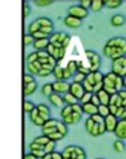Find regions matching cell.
<instances>
[{
	"label": "cell",
	"mask_w": 126,
	"mask_h": 159,
	"mask_svg": "<svg viewBox=\"0 0 126 159\" xmlns=\"http://www.w3.org/2000/svg\"><path fill=\"white\" fill-rule=\"evenodd\" d=\"M52 87H53V92L59 93V95H66L70 89V82L69 81H53L52 82Z\"/></svg>",
	"instance_id": "obj_20"
},
{
	"label": "cell",
	"mask_w": 126,
	"mask_h": 159,
	"mask_svg": "<svg viewBox=\"0 0 126 159\" xmlns=\"http://www.w3.org/2000/svg\"><path fill=\"white\" fill-rule=\"evenodd\" d=\"M84 78H85L84 74H81V73H77V74L74 75V78H73V82H79V84H83Z\"/></svg>",
	"instance_id": "obj_41"
},
{
	"label": "cell",
	"mask_w": 126,
	"mask_h": 159,
	"mask_svg": "<svg viewBox=\"0 0 126 159\" xmlns=\"http://www.w3.org/2000/svg\"><path fill=\"white\" fill-rule=\"evenodd\" d=\"M83 87H84L85 92L97 93L104 87V74H102L101 71H95V73L87 74L84 81H83Z\"/></svg>",
	"instance_id": "obj_13"
},
{
	"label": "cell",
	"mask_w": 126,
	"mask_h": 159,
	"mask_svg": "<svg viewBox=\"0 0 126 159\" xmlns=\"http://www.w3.org/2000/svg\"><path fill=\"white\" fill-rule=\"evenodd\" d=\"M102 64L101 56L94 50H85L84 52V61L83 60H77V73L87 75L90 73H95L99 71V67Z\"/></svg>",
	"instance_id": "obj_6"
},
{
	"label": "cell",
	"mask_w": 126,
	"mask_h": 159,
	"mask_svg": "<svg viewBox=\"0 0 126 159\" xmlns=\"http://www.w3.org/2000/svg\"><path fill=\"white\" fill-rule=\"evenodd\" d=\"M49 46V38L46 39H35V43H34V49L35 52H45Z\"/></svg>",
	"instance_id": "obj_27"
},
{
	"label": "cell",
	"mask_w": 126,
	"mask_h": 159,
	"mask_svg": "<svg viewBox=\"0 0 126 159\" xmlns=\"http://www.w3.org/2000/svg\"><path fill=\"white\" fill-rule=\"evenodd\" d=\"M109 110L119 120H126V89L111 96Z\"/></svg>",
	"instance_id": "obj_9"
},
{
	"label": "cell",
	"mask_w": 126,
	"mask_h": 159,
	"mask_svg": "<svg viewBox=\"0 0 126 159\" xmlns=\"http://www.w3.org/2000/svg\"><path fill=\"white\" fill-rule=\"evenodd\" d=\"M41 92L44 96H46V98H49L51 95L53 93V87H52V82H46V84H44L41 87Z\"/></svg>",
	"instance_id": "obj_30"
},
{
	"label": "cell",
	"mask_w": 126,
	"mask_h": 159,
	"mask_svg": "<svg viewBox=\"0 0 126 159\" xmlns=\"http://www.w3.org/2000/svg\"><path fill=\"white\" fill-rule=\"evenodd\" d=\"M36 89H38V82H36L35 77L30 73H25L22 75V93H24V96L25 98L31 96Z\"/></svg>",
	"instance_id": "obj_16"
},
{
	"label": "cell",
	"mask_w": 126,
	"mask_h": 159,
	"mask_svg": "<svg viewBox=\"0 0 126 159\" xmlns=\"http://www.w3.org/2000/svg\"><path fill=\"white\" fill-rule=\"evenodd\" d=\"M95 159H105V158H95Z\"/></svg>",
	"instance_id": "obj_45"
},
{
	"label": "cell",
	"mask_w": 126,
	"mask_h": 159,
	"mask_svg": "<svg viewBox=\"0 0 126 159\" xmlns=\"http://www.w3.org/2000/svg\"><path fill=\"white\" fill-rule=\"evenodd\" d=\"M67 11H69V16L74 17V18H79V20H81V21L88 17V10L87 8H84V7H81L80 4L70 6Z\"/></svg>",
	"instance_id": "obj_18"
},
{
	"label": "cell",
	"mask_w": 126,
	"mask_h": 159,
	"mask_svg": "<svg viewBox=\"0 0 126 159\" xmlns=\"http://www.w3.org/2000/svg\"><path fill=\"white\" fill-rule=\"evenodd\" d=\"M71 38L69 34L63 32V31H59V32H53L49 38V45L56 48H63V49H67L69 43H70Z\"/></svg>",
	"instance_id": "obj_15"
},
{
	"label": "cell",
	"mask_w": 126,
	"mask_h": 159,
	"mask_svg": "<svg viewBox=\"0 0 126 159\" xmlns=\"http://www.w3.org/2000/svg\"><path fill=\"white\" fill-rule=\"evenodd\" d=\"M51 113H52L51 112V107L48 106L46 103H39V105H36L35 110H34L28 117H30V121L34 124V126L41 127L42 129V127L52 119Z\"/></svg>",
	"instance_id": "obj_11"
},
{
	"label": "cell",
	"mask_w": 126,
	"mask_h": 159,
	"mask_svg": "<svg viewBox=\"0 0 126 159\" xmlns=\"http://www.w3.org/2000/svg\"><path fill=\"white\" fill-rule=\"evenodd\" d=\"M102 89L107 91L111 96L121 92V91L125 89L124 78L116 75L115 73H112V71L107 73V74H104V87H102Z\"/></svg>",
	"instance_id": "obj_12"
},
{
	"label": "cell",
	"mask_w": 126,
	"mask_h": 159,
	"mask_svg": "<svg viewBox=\"0 0 126 159\" xmlns=\"http://www.w3.org/2000/svg\"><path fill=\"white\" fill-rule=\"evenodd\" d=\"M28 34L35 39H46L51 38L53 34V21L49 17H38L28 25Z\"/></svg>",
	"instance_id": "obj_2"
},
{
	"label": "cell",
	"mask_w": 126,
	"mask_h": 159,
	"mask_svg": "<svg viewBox=\"0 0 126 159\" xmlns=\"http://www.w3.org/2000/svg\"><path fill=\"white\" fill-rule=\"evenodd\" d=\"M69 93H71V95H73L74 98L79 101V103H80L81 98L84 96V93H85V89H84V87H83V84H79V82H73V81H71L70 82V89H69Z\"/></svg>",
	"instance_id": "obj_19"
},
{
	"label": "cell",
	"mask_w": 126,
	"mask_h": 159,
	"mask_svg": "<svg viewBox=\"0 0 126 159\" xmlns=\"http://www.w3.org/2000/svg\"><path fill=\"white\" fill-rule=\"evenodd\" d=\"M48 101H49V103L52 105L53 107H58V109H61V110L66 106L65 99H63V95H59V93H55V92H53L52 95L48 98Z\"/></svg>",
	"instance_id": "obj_21"
},
{
	"label": "cell",
	"mask_w": 126,
	"mask_h": 159,
	"mask_svg": "<svg viewBox=\"0 0 126 159\" xmlns=\"http://www.w3.org/2000/svg\"><path fill=\"white\" fill-rule=\"evenodd\" d=\"M114 134H115L116 140H122V141L126 140V120H119L118 121V126H116Z\"/></svg>",
	"instance_id": "obj_22"
},
{
	"label": "cell",
	"mask_w": 126,
	"mask_h": 159,
	"mask_svg": "<svg viewBox=\"0 0 126 159\" xmlns=\"http://www.w3.org/2000/svg\"><path fill=\"white\" fill-rule=\"evenodd\" d=\"M93 96H94V93L85 92L84 96L81 98V101H80V105H84V103H88V102H91V101H93Z\"/></svg>",
	"instance_id": "obj_39"
},
{
	"label": "cell",
	"mask_w": 126,
	"mask_h": 159,
	"mask_svg": "<svg viewBox=\"0 0 126 159\" xmlns=\"http://www.w3.org/2000/svg\"><path fill=\"white\" fill-rule=\"evenodd\" d=\"M98 115L101 117H107V116L111 115V110H109V106H104V105H99L98 106Z\"/></svg>",
	"instance_id": "obj_35"
},
{
	"label": "cell",
	"mask_w": 126,
	"mask_h": 159,
	"mask_svg": "<svg viewBox=\"0 0 126 159\" xmlns=\"http://www.w3.org/2000/svg\"><path fill=\"white\" fill-rule=\"evenodd\" d=\"M63 24H65L67 28L76 30V28H80V27H81L83 21H81V20H79V18H74V17H71V16H69V14H67V16L63 18Z\"/></svg>",
	"instance_id": "obj_23"
},
{
	"label": "cell",
	"mask_w": 126,
	"mask_h": 159,
	"mask_svg": "<svg viewBox=\"0 0 126 159\" xmlns=\"http://www.w3.org/2000/svg\"><path fill=\"white\" fill-rule=\"evenodd\" d=\"M118 121L119 119L114 115H109L105 117V129H107V133H114L118 126Z\"/></svg>",
	"instance_id": "obj_24"
},
{
	"label": "cell",
	"mask_w": 126,
	"mask_h": 159,
	"mask_svg": "<svg viewBox=\"0 0 126 159\" xmlns=\"http://www.w3.org/2000/svg\"><path fill=\"white\" fill-rule=\"evenodd\" d=\"M124 85H125V89H126V77L124 78Z\"/></svg>",
	"instance_id": "obj_44"
},
{
	"label": "cell",
	"mask_w": 126,
	"mask_h": 159,
	"mask_svg": "<svg viewBox=\"0 0 126 159\" xmlns=\"http://www.w3.org/2000/svg\"><path fill=\"white\" fill-rule=\"evenodd\" d=\"M104 7H105V6H104V0H93L90 10L94 11V13H98V11H101Z\"/></svg>",
	"instance_id": "obj_31"
},
{
	"label": "cell",
	"mask_w": 126,
	"mask_h": 159,
	"mask_svg": "<svg viewBox=\"0 0 126 159\" xmlns=\"http://www.w3.org/2000/svg\"><path fill=\"white\" fill-rule=\"evenodd\" d=\"M31 14V7H30V3L27 2H22V17L27 18L28 16Z\"/></svg>",
	"instance_id": "obj_37"
},
{
	"label": "cell",
	"mask_w": 126,
	"mask_h": 159,
	"mask_svg": "<svg viewBox=\"0 0 126 159\" xmlns=\"http://www.w3.org/2000/svg\"><path fill=\"white\" fill-rule=\"evenodd\" d=\"M22 43H24V46H34L35 38H34L31 34H24V36H22Z\"/></svg>",
	"instance_id": "obj_34"
},
{
	"label": "cell",
	"mask_w": 126,
	"mask_h": 159,
	"mask_svg": "<svg viewBox=\"0 0 126 159\" xmlns=\"http://www.w3.org/2000/svg\"><path fill=\"white\" fill-rule=\"evenodd\" d=\"M30 148V152L36 157L38 159H42L44 157H46L48 154H52V152L56 151V143L51 141L48 137H45L44 134H39L34 138L32 141L28 145Z\"/></svg>",
	"instance_id": "obj_4"
},
{
	"label": "cell",
	"mask_w": 126,
	"mask_h": 159,
	"mask_svg": "<svg viewBox=\"0 0 126 159\" xmlns=\"http://www.w3.org/2000/svg\"><path fill=\"white\" fill-rule=\"evenodd\" d=\"M76 74H77V60L71 59V60L66 61L65 64L58 63L52 75L56 78V81H69V80L73 81Z\"/></svg>",
	"instance_id": "obj_7"
},
{
	"label": "cell",
	"mask_w": 126,
	"mask_h": 159,
	"mask_svg": "<svg viewBox=\"0 0 126 159\" xmlns=\"http://www.w3.org/2000/svg\"><path fill=\"white\" fill-rule=\"evenodd\" d=\"M41 131H42V134H44L45 137L49 138L51 141L58 143V141L63 140V138L67 135L69 126L63 123L61 119H53L52 117L44 127H42Z\"/></svg>",
	"instance_id": "obj_3"
},
{
	"label": "cell",
	"mask_w": 126,
	"mask_h": 159,
	"mask_svg": "<svg viewBox=\"0 0 126 159\" xmlns=\"http://www.w3.org/2000/svg\"><path fill=\"white\" fill-rule=\"evenodd\" d=\"M81 109H83V113L87 115L88 117L90 116H94V115H98V106L93 102H88V103H84L81 105Z\"/></svg>",
	"instance_id": "obj_25"
},
{
	"label": "cell",
	"mask_w": 126,
	"mask_h": 159,
	"mask_svg": "<svg viewBox=\"0 0 126 159\" xmlns=\"http://www.w3.org/2000/svg\"><path fill=\"white\" fill-rule=\"evenodd\" d=\"M35 107H36V105L32 101H28V99H25L24 103H22V110H24V113H27L28 116L35 110Z\"/></svg>",
	"instance_id": "obj_29"
},
{
	"label": "cell",
	"mask_w": 126,
	"mask_h": 159,
	"mask_svg": "<svg viewBox=\"0 0 126 159\" xmlns=\"http://www.w3.org/2000/svg\"><path fill=\"white\" fill-rule=\"evenodd\" d=\"M114 149H115L118 154H122V152H125V149H126L125 143L122 140H115V141H114Z\"/></svg>",
	"instance_id": "obj_33"
},
{
	"label": "cell",
	"mask_w": 126,
	"mask_h": 159,
	"mask_svg": "<svg viewBox=\"0 0 126 159\" xmlns=\"http://www.w3.org/2000/svg\"><path fill=\"white\" fill-rule=\"evenodd\" d=\"M27 71L34 77L46 78L53 74V70L58 66V61L45 50V52H31L27 56Z\"/></svg>",
	"instance_id": "obj_1"
},
{
	"label": "cell",
	"mask_w": 126,
	"mask_h": 159,
	"mask_svg": "<svg viewBox=\"0 0 126 159\" xmlns=\"http://www.w3.org/2000/svg\"><path fill=\"white\" fill-rule=\"evenodd\" d=\"M102 53L107 59H111V61L126 56V38L124 36L109 38L102 48Z\"/></svg>",
	"instance_id": "obj_5"
},
{
	"label": "cell",
	"mask_w": 126,
	"mask_h": 159,
	"mask_svg": "<svg viewBox=\"0 0 126 159\" xmlns=\"http://www.w3.org/2000/svg\"><path fill=\"white\" fill-rule=\"evenodd\" d=\"M91 3H93V0H80L79 4L81 6V7H84V8H87V10H90Z\"/></svg>",
	"instance_id": "obj_42"
},
{
	"label": "cell",
	"mask_w": 126,
	"mask_h": 159,
	"mask_svg": "<svg viewBox=\"0 0 126 159\" xmlns=\"http://www.w3.org/2000/svg\"><path fill=\"white\" fill-rule=\"evenodd\" d=\"M22 159H38V158L34 157V155L31 154V152H28V154H25V155H24V158H22Z\"/></svg>",
	"instance_id": "obj_43"
},
{
	"label": "cell",
	"mask_w": 126,
	"mask_h": 159,
	"mask_svg": "<svg viewBox=\"0 0 126 159\" xmlns=\"http://www.w3.org/2000/svg\"><path fill=\"white\" fill-rule=\"evenodd\" d=\"M104 6L107 8L114 10V8L121 7V6H122V0H104Z\"/></svg>",
	"instance_id": "obj_32"
},
{
	"label": "cell",
	"mask_w": 126,
	"mask_h": 159,
	"mask_svg": "<svg viewBox=\"0 0 126 159\" xmlns=\"http://www.w3.org/2000/svg\"><path fill=\"white\" fill-rule=\"evenodd\" d=\"M63 99H65V103L66 105H76V103H79V101H77L76 98H74L71 93H66V95H63Z\"/></svg>",
	"instance_id": "obj_36"
},
{
	"label": "cell",
	"mask_w": 126,
	"mask_h": 159,
	"mask_svg": "<svg viewBox=\"0 0 126 159\" xmlns=\"http://www.w3.org/2000/svg\"><path fill=\"white\" fill-rule=\"evenodd\" d=\"M62 157L63 159H87L84 148L80 145H66L62 149Z\"/></svg>",
	"instance_id": "obj_14"
},
{
	"label": "cell",
	"mask_w": 126,
	"mask_h": 159,
	"mask_svg": "<svg viewBox=\"0 0 126 159\" xmlns=\"http://www.w3.org/2000/svg\"><path fill=\"white\" fill-rule=\"evenodd\" d=\"M83 119V109L81 105H66L61 110V120L67 126H74V124L80 123Z\"/></svg>",
	"instance_id": "obj_8"
},
{
	"label": "cell",
	"mask_w": 126,
	"mask_h": 159,
	"mask_svg": "<svg viewBox=\"0 0 126 159\" xmlns=\"http://www.w3.org/2000/svg\"><path fill=\"white\" fill-rule=\"evenodd\" d=\"M84 129L91 137H101L102 134L107 133L105 129V119L101 117L99 115H94L85 119Z\"/></svg>",
	"instance_id": "obj_10"
},
{
	"label": "cell",
	"mask_w": 126,
	"mask_h": 159,
	"mask_svg": "<svg viewBox=\"0 0 126 159\" xmlns=\"http://www.w3.org/2000/svg\"><path fill=\"white\" fill-rule=\"evenodd\" d=\"M95 96H97V99H98L99 105H104V106H109V102H111V95L107 92V91H104V89L98 91V92L95 93Z\"/></svg>",
	"instance_id": "obj_26"
},
{
	"label": "cell",
	"mask_w": 126,
	"mask_h": 159,
	"mask_svg": "<svg viewBox=\"0 0 126 159\" xmlns=\"http://www.w3.org/2000/svg\"><path fill=\"white\" fill-rule=\"evenodd\" d=\"M111 71L115 73L116 75H119L122 78L126 77V56L112 60V63H111Z\"/></svg>",
	"instance_id": "obj_17"
},
{
	"label": "cell",
	"mask_w": 126,
	"mask_h": 159,
	"mask_svg": "<svg viewBox=\"0 0 126 159\" xmlns=\"http://www.w3.org/2000/svg\"><path fill=\"white\" fill-rule=\"evenodd\" d=\"M35 6L36 7H48V6H51L52 4V0H35Z\"/></svg>",
	"instance_id": "obj_38"
},
{
	"label": "cell",
	"mask_w": 126,
	"mask_h": 159,
	"mask_svg": "<svg viewBox=\"0 0 126 159\" xmlns=\"http://www.w3.org/2000/svg\"><path fill=\"white\" fill-rule=\"evenodd\" d=\"M109 22L112 27H122V25L126 22V17L124 14H114V16L111 17Z\"/></svg>",
	"instance_id": "obj_28"
},
{
	"label": "cell",
	"mask_w": 126,
	"mask_h": 159,
	"mask_svg": "<svg viewBox=\"0 0 126 159\" xmlns=\"http://www.w3.org/2000/svg\"><path fill=\"white\" fill-rule=\"evenodd\" d=\"M42 159H63V157H62V152L55 151V152H52V154H48L46 157H44Z\"/></svg>",
	"instance_id": "obj_40"
}]
</instances>
